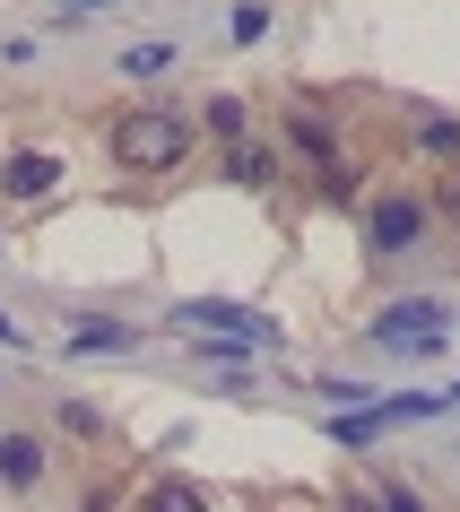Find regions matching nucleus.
<instances>
[{"instance_id": "obj_1", "label": "nucleus", "mask_w": 460, "mask_h": 512, "mask_svg": "<svg viewBox=\"0 0 460 512\" xmlns=\"http://www.w3.org/2000/svg\"><path fill=\"white\" fill-rule=\"evenodd\" d=\"M191 139H200V122L174 105H131L122 122H113V165H131V174H174V165L191 157Z\"/></svg>"}, {"instance_id": "obj_2", "label": "nucleus", "mask_w": 460, "mask_h": 512, "mask_svg": "<svg viewBox=\"0 0 460 512\" xmlns=\"http://www.w3.org/2000/svg\"><path fill=\"white\" fill-rule=\"evenodd\" d=\"M174 330H200V339H244V348H278V322H270V313L209 304V296H183V304H174Z\"/></svg>"}, {"instance_id": "obj_3", "label": "nucleus", "mask_w": 460, "mask_h": 512, "mask_svg": "<svg viewBox=\"0 0 460 512\" xmlns=\"http://www.w3.org/2000/svg\"><path fill=\"white\" fill-rule=\"evenodd\" d=\"M426 226H434V200H417V191H382L374 209H365V243H374V261H400Z\"/></svg>"}, {"instance_id": "obj_4", "label": "nucleus", "mask_w": 460, "mask_h": 512, "mask_svg": "<svg viewBox=\"0 0 460 512\" xmlns=\"http://www.w3.org/2000/svg\"><path fill=\"white\" fill-rule=\"evenodd\" d=\"M374 339H391V348H400V339L434 348V339H443V304H391V313L374 322Z\"/></svg>"}, {"instance_id": "obj_5", "label": "nucleus", "mask_w": 460, "mask_h": 512, "mask_svg": "<svg viewBox=\"0 0 460 512\" xmlns=\"http://www.w3.org/2000/svg\"><path fill=\"white\" fill-rule=\"evenodd\" d=\"M61 191V157H9L0 165V200H44Z\"/></svg>"}, {"instance_id": "obj_6", "label": "nucleus", "mask_w": 460, "mask_h": 512, "mask_svg": "<svg viewBox=\"0 0 460 512\" xmlns=\"http://www.w3.org/2000/svg\"><path fill=\"white\" fill-rule=\"evenodd\" d=\"M35 478H44V443H35V434H0V486L27 495Z\"/></svg>"}, {"instance_id": "obj_7", "label": "nucleus", "mask_w": 460, "mask_h": 512, "mask_svg": "<svg viewBox=\"0 0 460 512\" xmlns=\"http://www.w3.org/2000/svg\"><path fill=\"white\" fill-rule=\"evenodd\" d=\"M226 183H244V191H270V183H278V157H270V139H235V148H226Z\"/></svg>"}, {"instance_id": "obj_8", "label": "nucleus", "mask_w": 460, "mask_h": 512, "mask_svg": "<svg viewBox=\"0 0 460 512\" xmlns=\"http://www.w3.org/2000/svg\"><path fill=\"white\" fill-rule=\"evenodd\" d=\"M139 512H209V486H191V478H157V486H139Z\"/></svg>"}, {"instance_id": "obj_9", "label": "nucleus", "mask_w": 460, "mask_h": 512, "mask_svg": "<svg viewBox=\"0 0 460 512\" xmlns=\"http://www.w3.org/2000/svg\"><path fill=\"white\" fill-rule=\"evenodd\" d=\"M287 148H296V157H313L322 174L339 165V131H330V122H313V113H296V122H287Z\"/></svg>"}, {"instance_id": "obj_10", "label": "nucleus", "mask_w": 460, "mask_h": 512, "mask_svg": "<svg viewBox=\"0 0 460 512\" xmlns=\"http://www.w3.org/2000/svg\"><path fill=\"white\" fill-rule=\"evenodd\" d=\"M122 348H139L122 322H79L70 330V356H122Z\"/></svg>"}, {"instance_id": "obj_11", "label": "nucleus", "mask_w": 460, "mask_h": 512, "mask_svg": "<svg viewBox=\"0 0 460 512\" xmlns=\"http://www.w3.org/2000/svg\"><path fill=\"white\" fill-rule=\"evenodd\" d=\"M417 148L443 157V165H460V122H452V113H426V122H417Z\"/></svg>"}, {"instance_id": "obj_12", "label": "nucleus", "mask_w": 460, "mask_h": 512, "mask_svg": "<svg viewBox=\"0 0 460 512\" xmlns=\"http://www.w3.org/2000/svg\"><path fill=\"white\" fill-rule=\"evenodd\" d=\"M53 417H61V434H79V443H96V434H105V408H96V400H61Z\"/></svg>"}, {"instance_id": "obj_13", "label": "nucleus", "mask_w": 460, "mask_h": 512, "mask_svg": "<svg viewBox=\"0 0 460 512\" xmlns=\"http://www.w3.org/2000/svg\"><path fill=\"white\" fill-rule=\"evenodd\" d=\"M122 70H131V79H165V70H174V44H131Z\"/></svg>"}, {"instance_id": "obj_14", "label": "nucleus", "mask_w": 460, "mask_h": 512, "mask_svg": "<svg viewBox=\"0 0 460 512\" xmlns=\"http://www.w3.org/2000/svg\"><path fill=\"white\" fill-rule=\"evenodd\" d=\"M200 131H217L235 148V139H244V105H235V96H209V122H200Z\"/></svg>"}, {"instance_id": "obj_15", "label": "nucleus", "mask_w": 460, "mask_h": 512, "mask_svg": "<svg viewBox=\"0 0 460 512\" xmlns=\"http://www.w3.org/2000/svg\"><path fill=\"white\" fill-rule=\"evenodd\" d=\"M261 35H270V9H261V0H244V9H235V44H261Z\"/></svg>"}, {"instance_id": "obj_16", "label": "nucleus", "mask_w": 460, "mask_h": 512, "mask_svg": "<svg viewBox=\"0 0 460 512\" xmlns=\"http://www.w3.org/2000/svg\"><path fill=\"white\" fill-rule=\"evenodd\" d=\"M382 512H426V504H417L408 486H391V495H382Z\"/></svg>"}, {"instance_id": "obj_17", "label": "nucleus", "mask_w": 460, "mask_h": 512, "mask_svg": "<svg viewBox=\"0 0 460 512\" xmlns=\"http://www.w3.org/2000/svg\"><path fill=\"white\" fill-rule=\"evenodd\" d=\"M61 9H70V18H105L113 0H61Z\"/></svg>"}, {"instance_id": "obj_18", "label": "nucleus", "mask_w": 460, "mask_h": 512, "mask_svg": "<svg viewBox=\"0 0 460 512\" xmlns=\"http://www.w3.org/2000/svg\"><path fill=\"white\" fill-rule=\"evenodd\" d=\"M0 348H18V322H9V313H0Z\"/></svg>"}, {"instance_id": "obj_19", "label": "nucleus", "mask_w": 460, "mask_h": 512, "mask_svg": "<svg viewBox=\"0 0 460 512\" xmlns=\"http://www.w3.org/2000/svg\"><path fill=\"white\" fill-rule=\"evenodd\" d=\"M443 217H460V183H452V191H443Z\"/></svg>"}, {"instance_id": "obj_20", "label": "nucleus", "mask_w": 460, "mask_h": 512, "mask_svg": "<svg viewBox=\"0 0 460 512\" xmlns=\"http://www.w3.org/2000/svg\"><path fill=\"white\" fill-rule=\"evenodd\" d=\"M348 512H374V504H365V495H348Z\"/></svg>"}]
</instances>
